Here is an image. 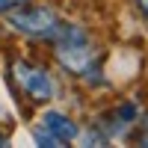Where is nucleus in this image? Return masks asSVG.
I'll return each mask as SVG.
<instances>
[{
	"label": "nucleus",
	"instance_id": "obj_6",
	"mask_svg": "<svg viewBox=\"0 0 148 148\" xmlns=\"http://www.w3.org/2000/svg\"><path fill=\"white\" fill-rule=\"evenodd\" d=\"M24 3H30V0H0V15H6V12L18 9V6H24Z\"/></svg>",
	"mask_w": 148,
	"mask_h": 148
},
{
	"label": "nucleus",
	"instance_id": "obj_2",
	"mask_svg": "<svg viewBox=\"0 0 148 148\" xmlns=\"http://www.w3.org/2000/svg\"><path fill=\"white\" fill-rule=\"evenodd\" d=\"M9 24L18 33L36 36V39H47V42L59 33V27H62V21H59L51 9H45V6H27V3L18 6V12L9 15Z\"/></svg>",
	"mask_w": 148,
	"mask_h": 148
},
{
	"label": "nucleus",
	"instance_id": "obj_8",
	"mask_svg": "<svg viewBox=\"0 0 148 148\" xmlns=\"http://www.w3.org/2000/svg\"><path fill=\"white\" fill-rule=\"evenodd\" d=\"M0 145H6V136H0Z\"/></svg>",
	"mask_w": 148,
	"mask_h": 148
},
{
	"label": "nucleus",
	"instance_id": "obj_7",
	"mask_svg": "<svg viewBox=\"0 0 148 148\" xmlns=\"http://www.w3.org/2000/svg\"><path fill=\"white\" fill-rule=\"evenodd\" d=\"M136 3H139V9H142V15L148 18V0H136Z\"/></svg>",
	"mask_w": 148,
	"mask_h": 148
},
{
	"label": "nucleus",
	"instance_id": "obj_4",
	"mask_svg": "<svg viewBox=\"0 0 148 148\" xmlns=\"http://www.w3.org/2000/svg\"><path fill=\"white\" fill-rule=\"evenodd\" d=\"M42 127L51 133V136H56L62 145H65V142H71V139H77V133H80V127L74 125L68 116L56 113V110H47V113L42 116Z\"/></svg>",
	"mask_w": 148,
	"mask_h": 148
},
{
	"label": "nucleus",
	"instance_id": "obj_3",
	"mask_svg": "<svg viewBox=\"0 0 148 148\" xmlns=\"http://www.w3.org/2000/svg\"><path fill=\"white\" fill-rule=\"evenodd\" d=\"M15 77L21 83V89L27 92V98H33V101H51L53 98V80L51 74H47L42 65H30V62H15Z\"/></svg>",
	"mask_w": 148,
	"mask_h": 148
},
{
	"label": "nucleus",
	"instance_id": "obj_1",
	"mask_svg": "<svg viewBox=\"0 0 148 148\" xmlns=\"http://www.w3.org/2000/svg\"><path fill=\"white\" fill-rule=\"evenodd\" d=\"M53 45V53L59 59V65L74 71V74H83L86 68H92V42H89V36H86L83 27H74V24H65L62 21V27H59V33L51 39Z\"/></svg>",
	"mask_w": 148,
	"mask_h": 148
},
{
	"label": "nucleus",
	"instance_id": "obj_5",
	"mask_svg": "<svg viewBox=\"0 0 148 148\" xmlns=\"http://www.w3.org/2000/svg\"><path fill=\"white\" fill-rule=\"evenodd\" d=\"M33 139L39 142V145H47V148H59V145H62L56 136H51V133H47L45 127H36V130H33Z\"/></svg>",
	"mask_w": 148,
	"mask_h": 148
}]
</instances>
